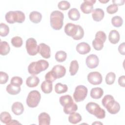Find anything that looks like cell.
<instances>
[{"label": "cell", "instance_id": "obj_39", "mask_svg": "<svg viewBox=\"0 0 125 125\" xmlns=\"http://www.w3.org/2000/svg\"><path fill=\"white\" fill-rule=\"evenodd\" d=\"M58 7L60 10H66L70 8V4L68 1L62 0L58 3Z\"/></svg>", "mask_w": 125, "mask_h": 125}, {"label": "cell", "instance_id": "obj_41", "mask_svg": "<svg viewBox=\"0 0 125 125\" xmlns=\"http://www.w3.org/2000/svg\"><path fill=\"white\" fill-rule=\"evenodd\" d=\"M118 10V7L115 4H112L108 5L106 8V11L108 14H113L117 12Z\"/></svg>", "mask_w": 125, "mask_h": 125}, {"label": "cell", "instance_id": "obj_6", "mask_svg": "<svg viewBox=\"0 0 125 125\" xmlns=\"http://www.w3.org/2000/svg\"><path fill=\"white\" fill-rule=\"evenodd\" d=\"M85 108L90 114L95 115L98 119H102L105 116L104 110L101 108L100 105L95 103L89 102L87 103Z\"/></svg>", "mask_w": 125, "mask_h": 125}, {"label": "cell", "instance_id": "obj_20", "mask_svg": "<svg viewBox=\"0 0 125 125\" xmlns=\"http://www.w3.org/2000/svg\"><path fill=\"white\" fill-rule=\"evenodd\" d=\"M120 38L119 33L116 30H112L109 33L108 39L109 42L112 44L117 43Z\"/></svg>", "mask_w": 125, "mask_h": 125}, {"label": "cell", "instance_id": "obj_23", "mask_svg": "<svg viewBox=\"0 0 125 125\" xmlns=\"http://www.w3.org/2000/svg\"><path fill=\"white\" fill-rule=\"evenodd\" d=\"M42 18V15L41 13L33 11L31 12L29 14V19L31 21L35 23H38L40 22Z\"/></svg>", "mask_w": 125, "mask_h": 125}, {"label": "cell", "instance_id": "obj_9", "mask_svg": "<svg viewBox=\"0 0 125 125\" xmlns=\"http://www.w3.org/2000/svg\"><path fill=\"white\" fill-rule=\"evenodd\" d=\"M88 90L86 87L83 85H80L75 88L73 93V98L76 102H80L83 101L87 96Z\"/></svg>", "mask_w": 125, "mask_h": 125}, {"label": "cell", "instance_id": "obj_3", "mask_svg": "<svg viewBox=\"0 0 125 125\" xmlns=\"http://www.w3.org/2000/svg\"><path fill=\"white\" fill-rule=\"evenodd\" d=\"M63 14L58 10L53 11L50 15V22L51 27L55 30L62 29L63 24Z\"/></svg>", "mask_w": 125, "mask_h": 125}, {"label": "cell", "instance_id": "obj_36", "mask_svg": "<svg viewBox=\"0 0 125 125\" xmlns=\"http://www.w3.org/2000/svg\"><path fill=\"white\" fill-rule=\"evenodd\" d=\"M12 44L15 47H20L22 45V39L19 36H15L12 38L11 40Z\"/></svg>", "mask_w": 125, "mask_h": 125}, {"label": "cell", "instance_id": "obj_33", "mask_svg": "<svg viewBox=\"0 0 125 125\" xmlns=\"http://www.w3.org/2000/svg\"><path fill=\"white\" fill-rule=\"evenodd\" d=\"M68 90V87L66 84L60 83H57L55 86V91L58 94H61L66 92Z\"/></svg>", "mask_w": 125, "mask_h": 125}, {"label": "cell", "instance_id": "obj_42", "mask_svg": "<svg viewBox=\"0 0 125 125\" xmlns=\"http://www.w3.org/2000/svg\"><path fill=\"white\" fill-rule=\"evenodd\" d=\"M9 76L5 72L0 71V83L4 84L7 83L8 80Z\"/></svg>", "mask_w": 125, "mask_h": 125}, {"label": "cell", "instance_id": "obj_10", "mask_svg": "<svg viewBox=\"0 0 125 125\" xmlns=\"http://www.w3.org/2000/svg\"><path fill=\"white\" fill-rule=\"evenodd\" d=\"M25 46L28 54L30 56H35L39 53L37 41L33 38H30L26 40Z\"/></svg>", "mask_w": 125, "mask_h": 125}, {"label": "cell", "instance_id": "obj_30", "mask_svg": "<svg viewBox=\"0 0 125 125\" xmlns=\"http://www.w3.org/2000/svg\"><path fill=\"white\" fill-rule=\"evenodd\" d=\"M78 109L77 105L74 102L69 105L63 107V112L66 114H70L75 112Z\"/></svg>", "mask_w": 125, "mask_h": 125}, {"label": "cell", "instance_id": "obj_46", "mask_svg": "<svg viewBox=\"0 0 125 125\" xmlns=\"http://www.w3.org/2000/svg\"><path fill=\"white\" fill-rule=\"evenodd\" d=\"M112 2L113 4H115L117 5H122L124 4L125 0H112Z\"/></svg>", "mask_w": 125, "mask_h": 125}, {"label": "cell", "instance_id": "obj_2", "mask_svg": "<svg viewBox=\"0 0 125 125\" xmlns=\"http://www.w3.org/2000/svg\"><path fill=\"white\" fill-rule=\"evenodd\" d=\"M102 103L103 105L111 114H115L120 111V104L114 100L113 97L111 95L104 96L102 99Z\"/></svg>", "mask_w": 125, "mask_h": 125}, {"label": "cell", "instance_id": "obj_17", "mask_svg": "<svg viewBox=\"0 0 125 125\" xmlns=\"http://www.w3.org/2000/svg\"><path fill=\"white\" fill-rule=\"evenodd\" d=\"M104 11L101 8H96L93 10L92 12V17L94 21H100L104 18Z\"/></svg>", "mask_w": 125, "mask_h": 125}, {"label": "cell", "instance_id": "obj_22", "mask_svg": "<svg viewBox=\"0 0 125 125\" xmlns=\"http://www.w3.org/2000/svg\"><path fill=\"white\" fill-rule=\"evenodd\" d=\"M104 94V91L101 87L92 88L90 91V96L95 99L101 98Z\"/></svg>", "mask_w": 125, "mask_h": 125}, {"label": "cell", "instance_id": "obj_43", "mask_svg": "<svg viewBox=\"0 0 125 125\" xmlns=\"http://www.w3.org/2000/svg\"><path fill=\"white\" fill-rule=\"evenodd\" d=\"M45 81H48L49 82L52 83L53 82L55 81L56 79V78L54 77L53 75L51 73V71H49L48 73H47L45 76Z\"/></svg>", "mask_w": 125, "mask_h": 125}, {"label": "cell", "instance_id": "obj_31", "mask_svg": "<svg viewBox=\"0 0 125 125\" xmlns=\"http://www.w3.org/2000/svg\"><path fill=\"white\" fill-rule=\"evenodd\" d=\"M0 119L1 122L7 125L8 123L12 120L10 114L6 111L2 112L0 115Z\"/></svg>", "mask_w": 125, "mask_h": 125}, {"label": "cell", "instance_id": "obj_14", "mask_svg": "<svg viewBox=\"0 0 125 125\" xmlns=\"http://www.w3.org/2000/svg\"><path fill=\"white\" fill-rule=\"evenodd\" d=\"M85 62L88 68H94L98 66L99 64V58L95 54H90L86 57Z\"/></svg>", "mask_w": 125, "mask_h": 125}, {"label": "cell", "instance_id": "obj_37", "mask_svg": "<svg viewBox=\"0 0 125 125\" xmlns=\"http://www.w3.org/2000/svg\"><path fill=\"white\" fill-rule=\"evenodd\" d=\"M116 75L114 72H110L108 73L105 77V83L106 84L111 85L113 84L115 80Z\"/></svg>", "mask_w": 125, "mask_h": 125}, {"label": "cell", "instance_id": "obj_28", "mask_svg": "<svg viewBox=\"0 0 125 125\" xmlns=\"http://www.w3.org/2000/svg\"><path fill=\"white\" fill-rule=\"evenodd\" d=\"M82 120V116L81 115L78 113L74 112L70 114L68 117V121L69 122L73 124H76Z\"/></svg>", "mask_w": 125, "mask_h": 125}, {"label": "cell", "instance_id": "obj_8", "mask_svg": "<svg viewBox=\"0 0 125 125\" xmlns=\"http://www.w3.org/2000/svg\"><path fill=\"white\" fill-rule=\"evenodd\" d=\"M106 39V36L104 32L102 31H98L95 37L94 40L92 41V45L96 50H100L104 47V43Z\"/></svg>", "mask_w": 125, "mask_h": 125}, {"label": "cell", "instance_id": "obj_49", "mask_svg": "<svg viewBox=\"0 0 125 125\" xmlns=\"http://www.w3.org/2000/svg\"><path fill=\"white\" fill-rule=\"evenodd\" d=\"M103 124L102 123H100V122H95V123H93V124H92V125H95V124Z\"/></svg>", "mask_w": 125, "mask_h": 125}, {"label": "cell", "instance_id": "obj_47", "mask_svg": "<svg viewBox=\"0 0 125 125\" xmlns=\"http://www.w3.org/2000/svg\"><path fill=\"white\" fill-rule=\"evenodd\" d=\"M21 124L17 120H12L7 125H20Z\"/></svg>", "mask_w": 125, "mask_h": 125}, {"label": "cell", "instance_id": "obj_18", "mask_svg": "<svg viewBox=\"0 0 125 125\" xmlns=\"http://www.w3.org/2000/svg\"><path fill=\"white\" fill-rule=\"evenodd\" d=\"M38 121L40 125H49L50 123V117L47 113L42 112L39 115Z\"/></svg>", "mask_w": 125, "mask_h": 125}, {"label": "cell", "instance_id": "obj_29", "mask_svg": "<svg viewBox=\"0 0 125 125\" xmlns=\"http://www.w3.org/2000/svg\"><path fill=\"white\" fill-rule=\"evenodd\" d=\"M52 83L44 81L41 84V89L43 92L46 94H48L52 91Z\"/></svg>", "mask_w": 125, "mask_h": 125}, {"label": "cell", "instance_id": "obj_16", "mask_svg": "<svg viewBox=\"0 0 125 125\" xmlns=\"http://www.w3.org/2000/svg\"><path fill=\"white\" fill-rule=\"evenodd\" d=\"M91 47L90 45L85 42H80L76 46V50L80 54H86L89 53Z\"/></svg>", "mask_w": 125, "mask_h": 125}, {"label": "cell", "instance_id": "obj_4", "mask_svg": "<svg viewBox=\"0 0 125 125\" xmlns=\"http://www.w3.org/2000/svg\"><path fill=\"white\" fill-rule=\"evenodd\" d=\"M49 66V63L44 60H40L33 62L29 64L28 67V72L32 75H37L42 71L45 70Z\"/></svg>", "mask_w": 125, "mask_h": 125}, {"label": "cell", "instance_id": "obj_44", "mask_svg": "<svg viewBox=\"0 0 125 125\" xmlns=\"http://www.w3.org/2000/svg\"><path fill=\"white\" fill-rule=\"evenodd\" d=\"M118 51L119 53L123 55H125V42H123L121 44H120L118 47Z\"/></svg>", "mask_w": 125, "mask_h": 125}, {"label": "cell", "instance_id": "obj_38", "mask_svg": "<svg viewBox=\"0 0 125 125\" xmlns=\"http://www.w3.org/2000/svg\"><path fill=\"white\" fill-rule=\"evenodd\" d=\"M9 32V28L7 25L4 23L0 24V35L1 37L6 36Z\"/></svg>", "mask_w": 125, "mask_h": 125}, {"label": "cell", "instance_id": "obj_1", "mask_svg": "<svg viewBox=\"0 0 125 125\" xmlns=\"http://www.w3.org/2000/svg\"><path fill=\"white\" fill-rule=\"evenodd\" d=\"M64 32L75 40L82 39L84 36V30L81 26L72 23H67L64 27Z\"/></svg>", "mask_w": 125, "mask_h": 125}, {"label": "cell", "instance_id": "obj_45", "mask_svg": "<svg viewBox=\"0 0 125 125\" xmlns=\"http://www.w3.org/2000/svg\"><path fill=\"white\" fill-rule=\"evenodd\" d=\"M118 83L120 86L124 87H125V76L124 75L121 76L119 78Z\"/></svg>", "mask_w": 125, "mask_h": 125}, {"label": "cell", "instance_id": "obj_26", "mask_svg": "<svg viewBox=\"0 0 125 125\" xmlns=\"http://www.w3.org/2000/svg\"><path fill=\"white\" fill-rule=\"evenodd\" d=\"M69 18L72 21H77L80 18V13L77 8H72L68 12Z\"/></svg>", "mask_w": 125, "mask_h": 125}, {"label": "cell", "instance_id": "obj_34", "mask_svg": "<svg viewBox=\"0 0 125 125\" xmlns=\"http://www.w3.org/2000/svg\"><path fill=\"white\" fill-rule=\"evenodd\" d=\"M66 57V53L62 50L57 51L55 54V59L58 62H64V61H65Z\"/></svg>", "mask_w": 125, "mask_h": 125}, {"label": "cell", "instance_id": "obj_24", "mask_svg": "<svg viewBox=\"0 0 125 125\" xmlns=\"http://www.w3.org/2000/svg\"><path fill=\"white\" fill-rule=\"evenodd\" d=\"M20 86L12 84L11 83L9 84L6 86V91L11 95H16L20 93L21 91Z\"/></svg>", "mask_w": 125, "mask_h": 125}, {"label": "cell", "instance_id": "obj_5", "mask_svg": "<svg viewBox=\"0 0 125 125\" xmlns=\"http://www.w3.org/2000/svg\"><path fill=\"white\" fill-rule=\"evenodd\" d=\"M5 18L7 22L10 24L15 22L22 23L25 19V15L21 11H10L6 13Z\"/></svg>", "mask_w": 125, "mask_h": 125}, {"label": "cell", "instance_id": "obj_35", "mask_svg": "<svg viewBox=\"0 0 125 125\" xmlns=\"http://www.w3.org/2000/svg\"><path fill=\"white\" fill-rule=\"evenodd\" d=\"M111 23L114 26L116 27H119L122 25L123 23V20L121 17L116 16L112 18Z\"/></svg>", "mask_w": 125, "mask_h": 125}, {"label": "cell", "instance_id": "obj_25", "mask_svg": "<svg viewBox=\"0 0 125 125\" xmlns=\"http://www.w3.org/2000/svg\"><path fill=\"white\" fill-rule=\"evenodd\" d=\"M59 101L63 107L67 106L73 103V100L72 97L69 95H66L61 96L60 98Z\"/></svg>", "mask_w": 125, "mask_h": 125}, {"label": "cell", "instance_id": "obj_48", "mask_svg": "<svg viewBox=\"0 0 125 125\" xmlns=\"http://www.w3.org/2000/svg\"><path fill=\"white\" fill-rule=\"evenodd\" d=\"M108 1H109L108 0H99L100 2H102V3H104L107 2Z\"/></svg>", "mask_w": 125, "mask_h": 125}, {"label": "cell", "instance_id": "obj_27", "mask_svg": "<svg viewBox=\"0 0 125 125\" xmlns=\"http://www.w3.org/2000/svg\"><path fill=\"white\" fill-rule=\"evenodd\" d=\"M10 46L9 44L5 41L0 42V54L2 56L8 54L10 51Z\"/></svg>", "mask_w": 125, "mask_h": 125}, {"label": "cell", "instance_id": "obj_15", "mask_svg": "<svg viewBox=\"0 0 125 125\" xmlns=\"http://www.w3.org/2000/svg\"><path fill=\"white\" fill-rule=\"evenodd\" d=\"M50 47L44 43H40L38 45V52L44 58L48 59L50 57Z\"/></svg>", "mask_w": 125, "mask_h": 125}, {"label": "cell", "instance_id": "obj_12", "mask_svg": "<svg viewBox=\"0 0 125 125\" xmlns=\"http://www.w3.org/2000/svg\"><path fill=\"white\" fill-rule=\"evenodd\" d=\"M95 0H84L81 4L80 8L84 14H89L93 10V4L96 2Z\"/></svg>", "mask_w": 125, "mask_h": 125}, {"label": "cell", "instance_id": "obj_7", "mask_svg": "<svg viewBox=\"0 0 125 125\" xmlns=\"http://www.w3.org/2000/svg\"><path fill=\"white\" fill-rule=\"evenodd\" d=\"M41 99L40 93L37 90L30 91L26 98V104L27 105L32 108L37 106Z\"/></svg>", "mask_w": 125, "mask_h": 125}, {"label": "cell", "instance_id": "obj_32", "mask_svg": "<svg viewBox=\"0 0 125 125\" xmlns=\"http://www.w3.org/2000/svg\"><path fill=\"white\" fill-rule=\"evenodd\" d=\"M79 69V64L76 60H73L71 61L69 67V72L70 75L74 76L75 75Z\"/></svg>", "mask_w": 125, "mask_h": 125}, {"label": "cell", "instance_id": "obj_21", "mask_svg": "<svg viewBox=\"0 0 125 125\" xmlns=\"http://www.w3.org/2000/svg\"><path fill=\"white\" fill-rule=\"evenodd\" d=\"M39 78L35 76L32 75L28 77L26 80V84L29 87H34L37 86L39 83Z\"/></svg>", "mask_w": 125, "mask_h": 125}, {"label": "cell", "instance_id": "obj_11", "mask_svg": "<svg viewBox=\"0 0 125 125\" xmlns=\"http://www.w3.org/2000/svg\"><path fill=\"white\" fill-rule=\"evenodd\" d=\"M87 80L92 84L98 85L102 83L103 78L100 73L97 71L90 72L87 75Z\"/></svg>", "mask_w": 125, "mask_h": 125}, {"label": "cell", "instance_id": "obj_13", "mask_svg": "<svg viewBox=\"0 0 125 125\" xmlns=\"http://www.w3.org/2000/svg\"><path fill=\"white\" fill-rule=\"evenodd\" d=\"M51 73L53 75L54 77L57 79H60L63 77L66 73L65 68L61 65H55L51 70Z\"/></svg>", "mask_w": 125, "mask_h": 125}, {"label": "cell", "instance_id": "obj_40", "mask_svg": "<svg viewBox=\"0 0 125 125\" xmlns=\"http://www.w3.org/2000/svg\"><path fill=\"white\" fill-rule=\"evenodd\" d=\"M10 83L18 86H21L22 83V79L21 77L14 76L11 79Z\"/></svg>", "mask_w": 125, "mask_h": 125}, {"label": "cell", "instance_id": "obj_19", "mask_svg": "<svg viewBox=\"0 0 125 125\" xmlns=\"http://www.w3.org/2000/svg\"><path fill=\"white\" fill-rule=\"evenodd\" d=\"M11 110L16 115H21L24 111V107L22 103L20 102H15L12 105Z\"/></svg>", "mask_w": 125, "mask_h": 125}]
</instances>
